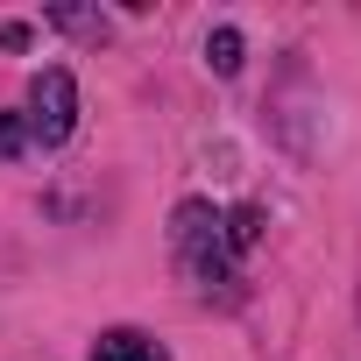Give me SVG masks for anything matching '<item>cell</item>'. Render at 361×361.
Instances as JSON below:
<instances>
[{"label":"cell","instance_id":"cell-2","mask_svg":"<svg viewBox=\"0 0 361 361\" xmlns=\"http://www.w3.org/2000/svg\"><path fill=\"white\" fill-rule=\"evenodd\" d=\"M177 255H185L192 262V276L199 283H220L227 276V234H220V213L206 206V199H185V206H177Z\"/></svg>","mask_w":361,"mask_h":361},{"label":"cell","instance_id":"cell-6","mask_svg":"<svg viewBox=\"0 0 361 361\" xmlns=\"http://www.w3.org/2000/svg\"><path fill=\"white\" fill-rule=\"evenodd\" d=\"M29 149V121L22 114H0V156H22Z\"/></svg>","mask_w":361,"mask_h":361},{"label":"cell","instance_id":"cell-3","mask_svg":"<svg viewBox=\"0 0 361 361\" xmlns=\"http://www.w3.org/2000/svg\"><path fill=\"white\" fill-rule=\"evenodd\" d=\"M92 361H156V340L135 333V326H114V333L92 340Z\"/></svg>","mask_w":361,"mask_h":361},{"label":"cell","instance_id":"cell-5","mask_svg":"<svg viewBox=\"0 0 361 361\" xmlns=\"http://www.w3.org/2000/svg\"><path fill=\"white\" fill-rule=\"evenodd\" d=\"M255 234H262V213H255V206H241V213L227 220V248H255Z\"/></svg>","mask_w":361,"mask_h":361},{"label":"cell","instance_id":"cell-4","mask_svg":"<svg viewBox=\"0 0 361 361\" xmlns=\"http://www.w3.org/2000/svg\"><path fill=\"white\" fill-rule=\"evenodd\" d=\"M206 57H213L220 78H234V71H241V29H213V36H206Z\"/></svg>","mask_w":361,"mask_h":361},{"label":"cell","instance_id":"cell-1","mask_svg":"<svg viewBox=\"0 0 361 361\" xmlns=\"http://www.w3.org/2000/svg\"><path fill=\"white\" fill-rule=\"evenodd\" d=\"M29 135L43 142V149H57V142H71V128H78V85H71V71L64 64H50V71H36V85H29Z\"/></svg>","mask_w":361,"mask_h":361}]
</instances>
